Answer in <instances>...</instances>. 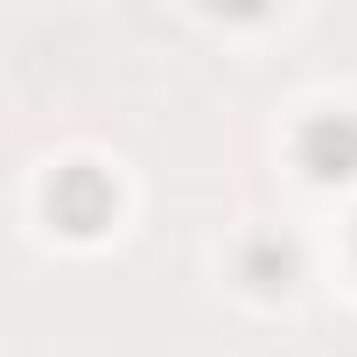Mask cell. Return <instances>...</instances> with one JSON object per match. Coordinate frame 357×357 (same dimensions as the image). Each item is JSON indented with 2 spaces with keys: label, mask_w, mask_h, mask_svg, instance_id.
Returning a JSON list of instances; mask_svg holds the SVG:
<instances>
[{
  "label": "cell",
  "mask_w": 357,
  "mask_h": 357,
  "mask_svg": "<svg viewBox=\"0 0 357 357\" xmlns=\"http://www.w3.org/2000/svg\"><path fill=\"white\" fill-rule=\"evenodd\" d=\"M112 211H119V190L105 183L98 168H63L56 183H50V218H56L70 238L105 231V225H112Z\"/></svg>",
  "instance_id": "cell-1"
},
{
  "label": "cell",
  "mask_w": 357,
  "mask_h": 357,
  "mask_svg": "<svg viewBox=\"0 0 357 357\" xmlns=\"http://www.w3.org/2000/svg\"><path fill=\"white\" fill-rule=\"evenodd\" d=\"M287 273H294V245H273V238H259V245L245 252V280H252L259 294L287 287Z\"/></svg>",
  "instance_id": "cell-3"
},
{
  "label": "cell",
  "mask_w": 357,
  "mask_h": 357,
  "mask_svg": "<svg viewBox=\"0 0 357 357\" xmlns=\"http://www.w3.org/2000/svg\"><path fill=\"white\" fill-rule=\"evenodd\" d=\"M294 161L315 175V183H350L357 175V119L350 112H315L294 133Z\"/></svg>",
  "instance_id": "cell-2"
}]
</instances>
